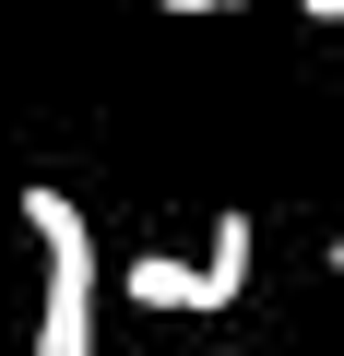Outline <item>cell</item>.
<instances>
[{
	"label": "cell",
	"instance_id": "obj_1",
	"mask_svg": "<svg viewBox=\"0 0 344 356\" xmlns=\"http://www.w3.org/2000/svg\"><path fill=\"white\" fill-rule=\"evenodd\" d=\"M24 238L48 261V285H36V356H95V226H83V202L36 178L24 191Z\"/></svg>",
	"mask_w": 344,
	"mask_h": 356
},
{
	"label": "cell",
	"instance_id": "obj_2",
	"mask_svg": "<svg viewBox=\"0 0 344 356\" xmlns=\"http://www.w3.org/2000/svg\"><path fill=\"white\" fill-rule=\"evenodd\" d=\"M119 285H131L142 309H214L202 261H179V250H142V261H119Z\"/></svg>",
	"mask_w": 344,
	"mask_h": 356
},
{
	"label": "cell",
	"instance_id": "obj_3",
	"mask_svg": "<svg viewBox=\"0 0 344 356\" xmlns=\"http://www.w3.org/2000/svg\"><path fill=\"white\" fill-rule=\"evenodd\" d=\"M249 261H261V226H249V214H226V226H214V250H202L214 309H238V297H249Z\"/></svg>",
	"mask_w": 344,
	"mask_h": 356
},
{
	"label": "cell",
	"instance_id": "obj_4",
	"mask_svg": "<svg viewBox=\"0 0 344 356\" xmlns=\"http://www.w3.org/2000/svg\"><path fill=\"white\" fill-rule=\"evenodd\" d=\"M166 13H179V24H190V13H249V0H166Z\"/></svg>",
	"mask_w": 344,
	"mask_h": 356
},
{
	"label": "cell",
	"instance_id": "obj_5",
	"mask_svg": "<svg viewBox=\"0 0 344 356\" xmlns=\"http://www.w3.org/2000/svg\"><path fill=\"white\" fill-rule=\"evenodd\" d=\"M309 13H320V24H344V0H309Z\"/></svg>",
	"mask_w": 344,
	"mask_h": 356
},
{
	"label": "cell",
	"instance_id": "obj_6",
	"mask_svg": "<svg viewBox=\"0 0 344 356\" xmlns=\"http://www.w3.org/2000/svg\"><path fill=\"white\" fill-rule=\"evenodd\" d=\"M320 261H332V273H344V238H332V250H320Z\"/></svg>",
	"mask_w": 344,
	"mask_h": 356
}]
</instances>
